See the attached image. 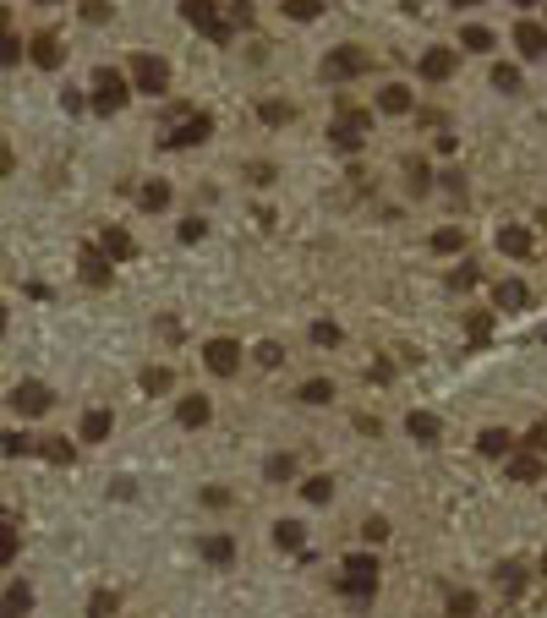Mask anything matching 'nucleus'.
I'll list each match as a JSON object with an SVG mask.
<instances>
[{
	"instance_id": "f257e3e1",
	"label": "nucleus",
	"mask_w": 547,
	"mask_h": 618,
	"mask_svg": "<svg viewBox=\"0 0 547 618\" xmlns=\"http://www.w3.org/2000/svg\"><path fill=\"white\" fill-rule=\"evenodd\" d=\"M340 591H345L350 602H372V591H378V559H367V552H356V559H345Z\"/></svg>"
},
{
	"instance_id": "f03ea898",
	"label": "nucleus",
	"mask_w": 547,
	"mask_h": 618,
	"mask_svg": "<svg viewBox=\"0 0 547 618\" xmlns=\"http://www.w3.org/2000/svg\"><path fill=\"white\" fill-rule=\"evenodd\" d=\"M181 17H186L191 27H198V34H208L214 44H231V34H236V27L219 17V6H214V0H181Z\"/></svg>"
},
{
	"instance_id": "7ed1b4c3",
	"label": "nucleus",
	"mask_w": 547,
	"mask_h": 618,
	"mask_svg": "<svg viewBox=\"0 0 547 618\" xmlns=\"http://www.w3.org/2000/svg\"><path fill=\"white\" fill-rule=\"evenodd\" d=\"M367 66H372V50L340 44V50H329V60H324V77H329V82H350V77H362Z\"/></svg>"
},
{
	"instance_id": "20e7f679",
	"label": "nucleus",
	"mask_w": 547,
	"mask_h": 618,
	"mask_svg": "<svg viewBox=\"0 0 547 618\" xmlns=\"http://www.w3.org/2000/svg\"><path fill=\"white\" fill-rule=\"evenodd\" d=\"M126 93H132V88H126L121 72H110V66L93 72V110H99V115H115V110L126 105Z\"/></svg>"
},
{
	"instance_id": "39448f33",
	"label": "nucleus",
	"mask_w": 547,
	"mask_h": 618,
	"mask_svg": "<svg viewBox=\"0 0 547 618\" xmlns=\"http://www.w3.org/2000/svg\"><path fill=\"white\" fill-rule=\"evenodd\" d=\"M132 82H137V93H165L170 88V66L159 55H132Z\"/></svg>"
},
{
	"instance_id": "423d86ee",
	"label": "nucleus",
	"mask_w": 547,
	"mask_h": 618,
	"mask_svg": "<svg viewBox=\"0 0 547 618\" xmlns=\"http://www.w3.org/2000/svg\"><path fill=\"white\" fill-rule=\"evenodd\" d=\"M50 405H55L50 383H34V378H27V383H17V388H12V411H17V416H44Z\"/></svg>"
},
{
	"instance_id": "0eeeda50",
	"label": "nucleus",
	"mask_w": 547,
	"mask_h": 618,
	"mask_svg": "<svg viewBox=\"0 0 547 618\" xmlns=\"http://www.w3.org/2000/svg\"><path fill=\"white\" fill-rule=\"evenodd\" d=\"M203 362H208L214 378H231V372L241 367V345H236V340H208V345H203Z\"/></svg>"
},
{
	"instance_id": "6e6552de",
	"label": "nucleus",
	"mask_w": 547,
	"mask_h": 618,
	"mask_svg": "<svg viewBox=\"0 0 547 618\" xmlns=\"http://www.w3.org/2000/svg\"><path fill=\"white\" fill-rule=\"evenodd\" d=\"M455 66H460V55L443 50V44L422 55V77H427V82H449V77H455Z\"/></svg>"
},
{
	"instance_id": "1a4fd4ad",
	"label": "nucleus",
	"mask_w": 547,
	"mask_h": 618,
	"mask_svg": "<svg viewBox=\"0 0 547 618\" xmlns=\"http://www.w3.org/2000/svg\"><path fill=\"white\" fill-rule=\"evenodd\" d=\"M208 132H214V115H191V121H181L176 132H170V148H191V143H208Z\"/></svg>"
},
{
	"instance_id": "9d476101",
	"label": "nucleus",
	"mask_w": 547,
	"mask_h": 618,
	"mask_svg": "<svg viewBox=\"0 0 547 618\" xmlns=\"http://www.w3.org/2000/svg\"><path fill=\"white\" fill-rule=\"evenodd\" d=\"M27 55H34L39 72H55V66H60V39H55V34H39L34 44H27Z\"/></svg>"
},
{
	"instance_id": "9b49d317",
	"label": "nucleus",
	"mask_w": 547,
	"mask_h": 618,
	"mask_svg": "<svg viewBox=\"0 0 547 618\" xmlns=\"http://www.w3.org/2000/svg\"><path fill=\"white\" fill-rule=\"evenodd\" d=\"M405 433H410L416 443H438L443 427H438V416H433V411H410V416H405Z\"/></svg>"
},
{
	"instance_id": "f8f14e48",
	"label": "nucleus",
	"mask_w": 547,
	"mask_h": 618,
	"mask_svg": "<svg viewBox=\"0 0 547 618\" xmlns=\"http://www.w3.org/2000/svg\"><path fill=\"white\" fill-rule=\"evenodd\" d=\"M514 44H520V55H547V27H536V22H520L514 27Z\"/></svg>"
},
{
	"instance_id": "ddd939ff",
	"label": "nucleus",
	"mask_w": 547,
	"mask_h": 618,
	"mask_svg": "<svg viewBox=\"0 0 547 618\" xmlns=\"http://www.w3.org/2000/svg\"><path fill=\"white\" fill-rule=\"evenodd\" d=\"M410 105H416V93H410V88H400V82H389V88L378 93V110H383V115H405Z\"/></svg>"
},
{
	"instance_id": "4468645a",
	"label": "nucleus",
	"mask_w": 547,
	"mask_h": 618,
	"mask_svg": "<svg viewBox=\"0 0 547 618\" xmlns=\"http://www.w3.org/2000/svg\"><path fill=\"white\" fill-rule=\"evenodd\" d=\"M176 416H181V427H203V421L214 416V405H208L203 395H186V400L176 405Z\"/></svg>"
},
{
	"instance_id": "2eb2a0df",
	"label": "nucleus",
	"mask_w": 547,
	"mask_h": 618,
	"mask_svg": "<svg viewBox=\"0 0 547 618\" xmlns=\"http://www.w3.org/2000/svg\"><path fill=\"white\" fill-rule=\"evenodd\" d=\"M12 559H17V514L0 509V569H6Z\"/></svg>"
},
{
	"instance_id": "dca6fc26",
	"label": "nucleus",
	"mask_w": 547,
	"mask_h": 618,
	"mask_svg": "<svg viewBox=\"0 0 547 618\" xmlns=\"http://www.w3.org/2000/svg\"><path fill=\"white\" fill-rule=\"evenodd\" d=\"M82 279H88V285H110V263H105V246H88V252H82Z\"/></svg>"
},
{
	"instance_id": "f3484780",
	"label": "nucleus",
	"mask_w": 547,
	"mask_h": 618,
	"mask_svg": "<svg viewBox=\"0 0 547 618\" xmlns=\"http://www.w3.org/2000/svg\"><path fill=\"white\" fill-rule=\"evenodd\" d=\"M77 438H82V443H105V438H110V411H88L82 427H77Z\"/></svg>"
},
{
	"instance_id": "a211bd4d",
	"label": "nucleus",
	"mask_w": 547,
	"mask_h": 618,
	"mask_svg": "<svg viewBox=\"0 0 547 618\" xmlns=\"http://www.w3.org/2000/svg\"><path fill=\"white\" fill-rule=\"evenodd\" d=\"M27 607H34V591H27V585H12V591L0 597V618H27Z\"/></svg>"
},
{
	"instance_id": "6ab92c4d",
	"label": "nucleus",
	"mask_w": 547,
	"mask_h": 618,
	"mask_svg": "<svg viewBox=\"0 0 547 618\" xmlns=\"http://www.w3.org/2000/svg\"><path fill=\"white\" fill-rule=\"evenodd\" d=\"M509 476L514 481H542V454L531 449V454H514V460H509Z\"/></svg>"
},
{
	"instance_id": "aec40b11",
	"label": "nucleus",
	"mask_w": 547,
	"mask_h": 618,
	"mask_svg": "<svg viewBox=\"0 0 547 618\" xmlns=\"http://www.w3.org/2000/svg\"><path fill=\"white\" fill-rule=\"evenodd\" d=\"M526 301H531V290H526L520 279H504V285H498V307H504V312H520Z\"/></svg>"
},
{
	"instance_id": "412c9836",
	"label": "nucleus",
	"mask_w": 547,
	"mask_h": 618,
	"mask_svg": "<svg viewBox=\"0 0 547 618\" xmlns=\"http://www.w3.org/2000/svg\"><path fill=\"white\" fill-rule=\"evenodd\" d=\"M34 454H44V460H55V465H72V443L66 438H34Z\"/></svg>"
},
{
	"instance_id": "4be33fe9",
	"label": "nucleus",
	"mask_w": 547,
	"mask_h": 618,
	"mask_svg": "<svg viewBox=\"0 0 547 618\" xmlns=\"http://www.w3.org/2000/svg\"><path fill=\"white\" fill-rule=\"evenodd\" d=\"M498 246H504L509 257H526V252H531V231H520V224H509V231H498Z\"/></svg>"
},
{
	"instance_id": "5701e85b",
	"label": "nucleus",
	"mask_w": 547,
	"mask_h": 618,
	"mask_svg": "<svg viewBox=\"0 0 547 618\" xmlns=\"http://www.w3.org/2000/svg\"><path fill=\"white\" fill-rule=\"evenodd\" d=\"M99 246H105V257H115V263H126V257L137 252V246H132V236H126V231H105V241H99Z\"/></svg>"
},
{
	"instance_id": "b1692460",
	"label": "nucleus",
	"mask_w": 547,
	"mask_h": 618,
	"mask_svg": "<svg viewBox=\"0 0 547 618\" xmlns=\"http://www.w3.org/2000/svg\"><path fill=\"white\" fill-rule=\"evenodd\" d=\"M509 443H514V438H509L504 427H488V433H481V438H476V449H481V454H488V460H498V454H509Z\"/></svg>"
},
{
	"instance_id": "393cba45",
	"label": "nucleus",
	"mask_w": 547,
	"mask_h": 618,
	"mask_svg": "<svg viewBox=\"0 0 547 618\" xmlns=\"http://www.w3.org/2000/svg\"><path fill=\"white\" fill-rule=\"evenodd\" d=\"M334 143L350 153V148H362V115H345L340 126H334Z\"/></svg>"
},
{
	"instance_id": "a878e982",
	"label": "nucleus",
	"mask_w": 547,
	"mask_h": 618,
	"mask_svg": "<svg viewBox=\"0 0 547 618\" xmlns=\"http://www.w3.org/2000/svg\"><path fill=\"white\" fill-rule=\"evenodd\" d=\"M203 559L208 564H231L236 559V542L231 536H203Z\"/></svg>"
},
{
	"instance_id": "bb28decb",
	"label": "nucleus",
	"mask_w": 547,
	"mask_h": 618,
	"mask_svg": "<svg viewBox=\"0 0 547 618\" xmlns=\"http://www.w3.org/2000/svg\"><path fill=\"white\" fill-rule=\"evenodd\" d=\"M274 542H279V547H285V552H296V547H301V542H307V531H301V526H296V520H279V526H274Z\"/></svg>"
},
{
	"instance_id": "cd10ccee",
	"label": "nucleus",
	"mask_w": 547,
	"mask_h": 618,
	"mask_svg": "<svg viewBox=\"0 0 547 618\" xmlns=\"http://www.w3.org/2000/svg\"><path fill=\"white\" fill-rule=\"evenodd\" d=\"M22 60V39L6 34V12H0V66H17Z\"/></svg>"
},
{
	"instance_id": "c85d7f7f",
	"label": "nucleus",
	"mask_w": 547,
	"mask_h": 618,
	"mask_svg": "<svg viewBox=\"0 0 547 618\" xmlns=\"http://www.w3.org/2000/svg\"><path fill=\"white\" fill-rule=\"evenodd\" d=\"M520 585H526V569H520V564H504V569H498V591H504V597H520Z\"/></svg>"
},
{
	"instance_id": "c756f323",
	"label": "nucleus",
	"mask_w": 547,
	"mask_h": 618,
	"mask_svg": "<svg viewBox=\"0 0 547 618\" xmlns=\"http://www.w3.org/2000/svg\"><path fill=\"white\" fill-rule=\"evenodd\" d=\"M137 198H143V208L153 214V208H165V203H170V186H165V181H148V186L137 192Z\"/></svg>"
},
{
	"instance_id": "7c9ffc66",
	"label": "nucleus",
	"mask_w": 547,
	"mask_h": 618,
	"mask_svg": "<svg viewBox=\"0 0 547 618\" xmlns=\"http://www.w3.org/2000/svg\"><path fill=\"white\" fill-rule=\"evenodd\" d=\"M460 44H465L471 55H488V50H493V34H488V27H465V34H460Z\"/></svg>"
},
{
	"instance_id": "2f4dec72",
	"label": "nucleus",
	"mask_w": 547,
	"mask_h": 618,
	"mask_svg": "<svg viewBox=\"0 0 547 618\" xmlns=\"http://www.w3.org/2000/svg\"><path fill=\"white\" fill-rule=\"evenodd\" d=\"M317 12H324V0H285V17H296V22H312Z\"/></svg>"
},
{
	"instance_id": "473e14b6",
	"label": "nucleus",
	"mask_w": 547,
	"mask_h": 618,
	"mask_svg": "<svg viewBox=\"0 0 547 618\" xmlns=\"http://www.w3.org/2000/svg\"><path fill=\"white\" fill-rule=\"evenodd\" d=\"M301 400H307V405H329V400H334V383H324V378H312V383L301 388Z\"/></svg>"
},
{
	"instance_id": "72a5a7b5",
	"label": "nucleus",
	"mask_w": 547,
	"mask_h": 618,
	"mask_svg": "<svg viewBox=\"0 0 547 618\" xmlns=\"http://www.w3.org/2000/svg\"><path fill=\"white\" fill-rule=\"evenodd\" d=\"M301 493H307V504H329V493H334V481H329V476H312V481L301 487Z\"/></svg>"
},
{
	"instance_id": "f704fd0d",
	"label": "nucleus",
	"mask_w": 547,
	"mask_h": 618,
	"mask_svg": "<svg viewBox=\"0 0 547 618\" xmlns=\"http://www.w3.org/2000/svg\"><path fill=\"white\" fill-rule=\"evenodd\" d=\"M143 388H148V395H165V388H170V367H148L143 372Z\"/></svg>"
},
{
	"instance_id": "c9c22d12",
	"label": "nucleus",
	"mask_w": 547,
	"mask_h": 618,
	"mask_svg": "<svg viewBox=\"0 0 547 618\" xmlns=\"http://www.w3.org/2000/svg\"><path fill=\"white\" fill-rule=\"evenodd\" d=\"M493 88H504V93H520V72H514V66H493Z\"/></svg>"
},
{
	"instance_id": "e433bc0d",
	"label": "nucleus",
	"mask_w": 547,
	"mask_h": 618,
	"mask_svg": "<svg viewBox=\"0 0 547 618\" xmlns=\"http://www.w3.org/2000/svg\"><path fill=\"white\" fill-rule=\"evenodd\" d=\"M257 115H263L269 126H285V121H291V105H279V99H263V110H257Z\"/></svg>"
},
{
	"instance_id": "4c0bfd02",
	"label": "nucleus",
	"mask_w": 547,
	"mask_h": 618,
	"mask_svg": "<svg viewBox=\"0 0 547 618\" xmlns=\"http://www.w3.org/2000/svg\"><path fill=\"white\" fill-rule=\"evenodd\" d=\"M476 613V597L471 591H455V597H449V618H471Z\"/></svg>"
},
{
	"instance_id": "58836bf2",
	"label": "nucleus",
	"mask_w": 547,
	"mask_h": 618,
	"mask_svg": "<svg viewBox=\"0 0 547 618\" xmlns=\"http://www.w3.org/2000/svg\"><path fill=\"white\" fill-rule=\"evenodd\" d=\"M263 471H269L274 481H285V476L296 471V460H291V454H269V465H263Z\"/></svg>"
},
{
	"instance_id": "ea45409f",
	"label": "nucleus",
	"mask_w": 547,
	"mask_h": 618,
	"mask_svg": "<svg viewBox=\"0 0 547 618\" xmlns=\"http://www.w3.org/2000/svg\"><path fill=\"white\" fill-rule=\"evenodd\" d=\"M110 613H115V591H99L88 602V618H110Z\"/></svg>"
},
{
	"instance_id": "a19ab883",
	"label": "nucleus",
	"mask_w": 547,
	"mask_h": 618,
	"mask_svg": "<svg viewBox=\"0 0 547 618\" xmlns=\"http://www.w3.org/2000/svg\"><path fill=\"white\" fill-rule=\"evenodd\" d=\"M312 345H340V329L334 323H312Z\"/></svg>"
},
{
	"instance_id": "79ce46f5",
	"label": "nucleus",
	"mask_w": 547,
	"mask_h": 618,
	"mask_svg": "<svg viewBox=\"0 0 547 618\" xmlns=\"http://www.w3.org/2000/svg\"><path fill=\"white\" fill-rule=\"evenodd\" d=\"M433 252H460V231H438L433 236Z\"/></svg>"
},
{
	"instance_id": "37998d69",
	"label": "nucleus",
	"mask_w": 547,
	"mask_h": 618,
	"mask_svg": "<svg viewBox=\"0 0 547 618\" xmlns=\"http://www.w3.org/2000/svg\"><path fill=\"white\" fill-rule=\"evenodd\" d=\"M105 17H110L105 0H82V22H105Z\"/></svg>"
},
{
	"instance_id": "c03bdc74",
	"label": "nucleus",
	"mask_w": 547,
	"mask_h": 618,
	"mask_svg": "<svg viewBox=\"0 0 547 618\" xmlns=\"http://www.w3.org/2000/svg\"><path fill=\"white\" fill-rule=\"evenodd\" d=\"M362 536H367V542H383V536H389V520H367Z\"/></svg>"
},
{
	"instance_id": "a18cd8bd",
	"label": "nucleus",
	"mask_w": 547,
	"mask_h": 618,
	"mask_svg": "<svg viewBox=\"0 0 547 618\" xmlns=\"http://www.w3.org/2000/svg\"><path fill=\"white\" fill-rule=\"evenodd\" d=\"M433 186V176H427V165H410V192H427Z\"/></svg>"
},
{
	"instance_id": "49530a36",
	"label": "nucleus",
	"mask_w": 547,
	"mask_h": 618,
	"mask_svg": "<svg viewBox=\"0 0 547 618\" xmlns=\"http://www.w3.org/2000/svg\"><path fill=\"white\" fill-rule=\"evenodd\" d=\"M536 454H547V421H536V427H531V438H526Z\"/></svg>"
},
{
	"instance_id": "de8ad7c7",
	"label": "nucleus",
	"mask_w": 547,
	"mask_h": 618,
	"mask_svg": "<svg viewBox=\"0 0 547 618\" xmlns=\"http://www.w3.org/2000/svg\"><path fill=\"white\" fill-rule=\"evenodd\" d=\"M279 356H285L279 345H257V362H263V367H279Z\"/></svg>"
},
{
	"instance_id": "09e8293b",
	"label": "nucleus",
	"mask_w": 547,
	"mask_h": 618,
	"mask_svg": "<svg viewBox=\"0 0 547 618\" xmlns=\"http://www.w3.org/2000/svg\"><path fill=\"white\" fill-rule=\"evenodd\" d=\"M6 176H12V148L0 143V181H6Z\"/></svg>"
},
{
	"instance_id": "8fccbe9b",
	"label": "nucleus",
	"mask_w": 547,
	"mask_h": 618,
	"mask_svg": "<svg viewBox=\"0 0 547 618\" xmlns=\"http://www.w3.org/2000/svg\"><path fill=\"white\" fill-rule=\"evenodd\" d=\"M0 334H6V307H0Z\"/></svg>"
},
{
	"instance_id": "3c124183",
	"label": "nucleus",
	"mask_w": 547,
	"mask_h": 618,
	"mask_svg": "<svg viewBox=\"0 0 547 618\" xmlns=\"http://www.w3.org/2000/svg\"><path fill=\"white\" fill-rule=\"evenodd\" d=\"M455 6H481V0H455Z\"/></svg>"
},
{
	"instance_id": "603ef678",
	"label": "nucleus",
	"mask_w": 547,
	"mask_h": 618,
	"mask_svg": "<svg viewBox=\"0 0 547 618\" xmlns=\"http://www.w3.org/2000/svg\"><path fill=\"white\" fill-rule=\"evenodd\" d=\"M514 6H536V0H514Z\"/></svg>"
},
{
	"instance_id": "864d4df0",
	"label": "nucleus",
	"mask_w": 547,
	"mask_h": 618,
	"mask_svg": "<svg viewBox=\"0 0 547 618\" xmlns=\"http://www.w3.org/2000/svg\"><path fill=\"white\" fill-rule=\"evenodd\" d=\"M542 569H547V552H542Z\"/></svg>"
}]
</instances>
